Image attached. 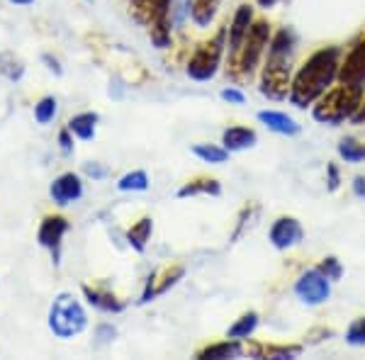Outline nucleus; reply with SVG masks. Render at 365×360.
I'll return each mask as SVG.
<instances>
[{
	"instance_id": "7c9ffc66",
	"label": "nucleus",
	"mask_w": 365,
	"mask_h": 360,
	"mask_svg": "<svg viewBox=\"0 0 365 360\" xmlns=\"http://www.w3.org/2000/svg\"><path fill=\"white\" fill-rule=\"evenodd\" d=\"M83 173L93 180H103V178H108L110 170L98 161H88V163H83Z\"/></svg>"
},
{
	"instance_id": "e433bc0d",
	"label": "nucleus",
	"mask_w": 365,
	"mask_h": 360,
	"mask_svg": "<svg viewBox=\"0 0 365 360\" xmlns=\"http://www.w3.org/2000/svg\"><path fill=\"white\" fill-rule=\"evenodd\" d=\"M353 192L361 200H365V175H356V178H353Z\"/></svg>"
},
{
	"instance_id": "aec40b11",
	"label": "nucleus",
	"mask_w": 365,
	"mask_h": 360,
	"mask_svg": "<svg viewBox=\"0 0 365 360\" xmlns=\"http://www.w3.org/2000/svg\"><path fill=\"white\" fill-rule=\"evenodd\" d=\"M220 0H190V17L197 27H207L217 15Z\"/></svg>"
},
{
	"instance_id": "1a4fd4ad",
	"label": "nucleus",
	"mask_w": 365,
	"mask_h": 360,
	"mask_svg": "<svg viewBox=\"0 0 365 360\" xmlns=\"http://www.w3.org/2000/svg\"><path fill=\"white\" fill-rule=\"evenodd\" d=\"M49 197L54 200L58 207H66V205H73L76 200L83 197V180H81L78 173H61L54 182L49 185Z\"/></svg>"
},
{
	"instance_id": "7ed1b4c3",
	"label": "nucleus",
	"mask_w": 365,
	"mask_h": 360,
	"mask_svg": "<svg viewBox=\"0 0 365 360\" xmlns=\"http://www.w3.org/2000/svg\"><path fill=\"white\" fill-rule=\"evenodd\" d=\"M88 326V314L83 304L68 292H61L49 307V329L58 339H73Z\"/></svg>"
},
{
	"instance_id": "dca6fc26",
	"label": "nucleus",
	"mask_w": 365,
	"mask_h": 360,
	"mask_svg": "<svg viewBox=\"0 0 365 360\" xmlns=\"http://www.w3.org/2000/svg\"><path fill=\"white\" fill-rule=\"evenodd\" d=\"M83 294H86L88 304L96 307L100 312H108V314H120L127 307L122 299H117L115 294H110L105 290H96V287H91V285H83Z\"/></svg>"
},
{
	"instance_id": "f8f14e48",
	"label": "nucleus",
	"mask_w": 365,
	"mask_h": 360,
	"mask_svg": "<svg viewBox=\"0 0 365 360\" xmlns=\"http://www.w3.org/2000/svg\"><path fill=\"white\" fill-rule=\"evenodd\" d=\"M251 25H253V8L239 5V10L234 13L232 25H229V54H234L239 49L241 42L246 39V34H249Z\"/></svg>"
},
{
	"instance_id": "412c9836",
	"label": "nucleus",
	"mask_w": 365,
	"mask_h": 360,
	"mask_svg": "<svg viewBox=\"0 0 365 360\" xmlns=\"http://www.w3.org/2000/svg\"><path fill=\"white\" fill-rule=\"evenodd\" d=\"M192 195H222V185L220 180L212 178H202V180H192L187 185H182L178 190V197H192Z\"/></svg>"
},
{
	"instance_id": "4468645a",
	"label": "nucleus",
	"mask_w": 365,
	"mask_h": 360,
	"mask_svg": "<svg viewBox=\"0 0 365 360\" xmlns=\"http://www.w3.org/2000/svg\"><path fill=\"white\" fill-rule=\"evenodd\" d=\"M258 120L266 125L270 132L275 134H285V137H295L299 132V125L295 120H292L290 115H285V112H275V110H263L258 112Z\"/></svg>"
},
{
	"instance_id": "a878e982",
	"label": "nucleus",
	"mask_w": 365,
	"mask_h": 360,
	"mask_svg": "<svg viewBox=\"0 0 365 360\" xmlns=\"http://www.w3.org/2000/svg\"><path fill=\"white\" fill-rule=\"evenodd\" d=\"M149 187V175L144 170H132V173L122 175L117 180V190L120 192H144Z\"/></svg>"
},
{
	"instance_id": "6e6552de",
	"label": "nucleus",
	"mask_w": 365,
	"mask_h": 360,
	"mask_svg": "<svg viewBox=\"0 0 365 360\" xmlns=\"http://www.w3.org/2000/svg\"><path fill=\"white\" fill-rule=\"evenodd\" d=\"M68 229H71V224H68L66 217H61V215L44 217L42 224H39V229H37L39 246L46 251H51L56 265H58V258H61V241H63V236L68 234Z\"/></svg>"
},
{
	"instance_id": "c756f323",
	"label": "nucleus",
	"mask_w": 365,
	"mask_h": 360,
	"mask_svg": "<svg viewBox=\"0 0 365 360\" xmlns=\"http://www.w3.org/2000/svg\"><path fill=\"white\" fill-rule=\"evenodd\" d=\"M319 270L324 275L329 277V280H339L341 275H344V268H341V263H339V258H334V256H329V258H324V261L319 263Z\"/></svg>"
},
{
	"instance_id": "473e14b6",
	"label": "nucleus",
	"mask_w": 365,
	"mask_h": 360,
	"mask_svg": "<svg viewBox=\"0 0 365 360\" xmlns=\"http://www.w3.org/2000/svg\"><path fill=\"white\" fill-rule=\"evenodd\" d=\"M222 100H227V103H232V105H244V93L237 91V88H225V91L220 93Z\"/></svg>"
},
{
	"instance_id": "58836bf2",
	"label": "nucleus",
	"mask_w": 365,
	"mask_h": 360,
	"mask_svg": "<svg viewBox=\"0 0 365 360\" xmlns=\"http://www.w3.org/2000/svg\"><path fill=\"white\" fill-rule=\"evenodd\" d=\"M13 5H20V8H27V5H32L34 0H10Z\"/></svg>"
},
{
	"instance_id": "bb28decb",
	"label": "nucleus",
	"mask_w": 365,
	"mask_h": 360,
	"mask_svg": "<svg viewBox=\"0 0 365 360\" xmlns=\"http://www.w3.org/2000/svg\"><path fill=\"white\" fill-rule=\"evenodd\" d=\"M192 153L197 158H202L205 163H225L229 158V151L225 146H217V144H195L192 146Z\"/></svg>"
},
{
	"instance_id": "c9c22d12",
	"label": "nucleus",
	"mask_w": 365,
	"mask_h": 360,
	"mask_svg": "<svg viewBox=\"0 0 365 360\" xmlns=\"http://www.w3.org/2000/svg\"><path fill=\"white\" fill-rule=\"evenodd\" d=\"M42 61L46 63V68H49L54 76H61V73H63V68H61V63H58V58H56V56L44 54V56H42Z\"/></svg>"
},
{
	"instance_id": "f03ea898",
	"label": "nucleus",
	"mask_w": 365,
	"mask_h": 360,
	"mask_svg": "<svg viewBox=\"0 0 365 360\" xmlns=\"http://www.w3.org/2000/svg\"><path fill=\"white\" fill-rule=\"evenodd\" d=\"M363 103V83H341L336 88H329L324 96L314 103L317 122L322 125H341L346 120H353Z\"/></svg>"
},
{
	"instance_id": "b1692460",
	"label": "nucleus",
	"mask_w": 365,
	"mask_h": 360,
	"mask_svg": "<svg viewBox=\"0 0 365 360\" xmlns=\"http://www.w3.org/2000/svg\"><path fill=\"white\" fill-rule=\"evenodd\" d=\"M302 348L299 346H253L251 353L256 358H275V360H285V358H297Z\"/></svg>"
},
{
	"instance_id": "393cba45",
	"label": "nucleus",
	"mask_w": 365,
	"mask_h": 360,
	"mask_svg": "<svg viewBox=\"0 0 365 360\" xmlns=\"http://www.w3.org/2000/svg\"><path fill=\"white\" fill-rule=\"evenodd\" d=\"M339 156L344 158L346 163H361L365 161V144H361L358 139L353 137H346L339 141Z\"/></svg>"
},
{
	"instance_id": "20e7f679",
	"label": "nucleus",
	"mask_w": 365,
	"mask_h": 360,
	"mask_svg": "<svg viewBox=\"0 0 365 360\" xmlns=\"http://www.w3.org/2000/svg\"><path fill=\"white\" fill-rule=\"evenodd\" d=\"M270 44V25L263 20L253 22L246 39L241 42V46L232 54V73L239 78H246L256 71L258 61H261L263 51Z\"/></svg>"
},
{
	"instance_id": "2f4dec72",
	"label": "nucleus",
	"mask_w": 365,
	"mask_h": 360,
	"mask_svg": "<svg viewBox=\"0 0 365 360\" xmlns=\"http://www.w3.org/2000/svg\"><path fill=\"white\" fill-rule=\"evenodd\" d=\"M58 149H61L63 156H71V153H73V134H71L68 127L58 132Z\"/></svg>"
},
{
	"instance_id": "a211bd4d",
	"label": "nucleus",
	"mask_w": 365,
	"mask_h": 360,
	"mask_svg": "<svg viewBox=\"0 0 365 360\" xmlns=\"http://www.w3.org/2000/svg\"><path fill=\"white\" fill-rule=\"evenodd\" d=\"M100 117L98 112H81V115H73L68 120V129L73 137H78L81 141H91L96 137V127H98Z\"/></svg>"
},
{
	"instance_id": "f3484780",
	"label": "nucleus",
	"mask_w": 365,
	"mask_h": 360,
	"mask_svg": "<svg viewBox=\"0 0 365 360\" xmlns=\"http://www.w3.org/2000/svg\"><path fill=\"white\" fill-rule=\"evenodd\" d=\"M244 353V346H241L239 339H229V341H220V344H212L207 348L197 353L200 360H225V358H239Z\"/></svg>"
},
{
	"instance_id": "2eb2a0df",
	"label": "nucleus",
	"mask_w": 365,
	"mask_h": 360,
	"mask_svg": "<svg viewBox=\"0 0 365 360\" xmlns=\"http://www.w3.org/2000/svg\"><path fill=\"white\" fill-rule=\"evenodd\" d=\"M256 132L249 127H229L225 129V134H222V146L232 153V151H244V149H251V146H256Z\"/></svg>"
},
{
	"instance_id": "4be33fe9",
	"label": "nucleus",
	"mask_w": 365,
	"mask_h": 360,
	"mask_svg": "<svg viewBox=\"0 0 365 360\" xmlns=\"http://www.w3.org/2000/svg\"><path fill=\"white\" fill-rule=\"evenodd\" d=\"M256 326H258V314H256V312H246L244 317H239L237 322L229 326L227 336H229V339L244 341V339H249L253 331H256Z\"/></svg>"
},
{
	"instance_id": "ddd939ff",
	"label": "nucleus",
	"mask_w": 365,
	"mask_h": 360,
	"mask_svg": "<svg viewBox=\"0 0 365 360\" xmlns=\"http://www.w3.org/2000/svg\"><path fill=\"white\" fill-rule=\"evenodd\" d=\"M182 275H185V270L175 265V268H168L166 273H163V280L156 285V273H151V275H149V282H146V290H144V294H141L139 302H141V304H146V302H151L154 297H158V294H166V292L170 290V287H173L175 282L180 280Z\"/></svg>"
},
{
	"instance_id": "ea45409f",
	"label": "nucleus",
	"mask_w": 365,
	"mask_h": 360,
	"mask_svg": "<svg viewBox=\"0 0 365 360\" xmlns=\"http://www.w3.org/2000/svg\"><path fill=\"white\" fill-rule=\"evenodd\" d=\"M258 3H261V5H263V8H270V5H273V3H275V0H258Z\"/></svg>"
},
{
	"instance_id": "72a5a7b5",
	"label": "nucleus",
	"mask_w": 365,
	"mask_h": 360,
	"mask_svg": "<svg viewBox=\"0 0 365 360\" xmlns=\"http://www.w3.org/2000/svg\"><path fill=\"white\" fill-rule=\"evenodd\" d=\"M96 336L100 339V344H108V341H113L115 336H117V329H115V326H110V324H100Z\"/></svg>"
},
{
	"instance_id": "cd10ccee",
	"label": "nucleus",
	"mask_w": 365,
	"mask_h": 360,
	"mask_svg": "<svg viewBox=\"0 0 365 360\" xmlns=\"http://www.w3.org/2000/svg\"><path fill=\"white\" fill-rule=\"evenodd\" d=\"M56 112H58L56 98L46 96V98L39 100L37 105H34V120H37L39 125H51V122L56 120Z\"/></svg>"
},
{
	"instance_id": "c85d7f7f",
	"label": "nucleus",
	"mask_w": 365,
	"mask_h": 360,
	"mask_svg": "<svg viewBox=\"0 0 365 360\" xmlns=\"http://www.w3.org/2000/svg\"><path fill=\"white\" fill-rule=\"evenodd\" d=\"M346 341H349L351 346H365V317L356 319V322L349 326V331H346Z\"/></svg>"
},
{
	"instance_id": "4c0bfd02",
	"label": "nucleus",
	"mask_w": 365,
	"mask_h": 360,
	"mask_svg": "<svg viewBox=\"0 0 365 360\" xmlns=\"http://www.w3.org/2000/svg\"><path fill=\"white\" fill-rule=\"evenodd\" d=\"M353 125H365V100L361 103V108H358L356 115H353Z\"/></svg>"
},
{
	"instance_id": "423d86ee",
	"label": "nucleus",
	"mask_w": 365,
	"mask_h": 360,
	"mask_svg": "<svg viewBox=\"0 0 365 360\" xmlns=\"http://www.w3.org/2000/svg\"><path fill=\"white\" fill-rule=\"evenodd\" d=\"M290 58L268 56L261 78V93L270 100H285L290 96Z\"/></svg>"
},
{
	"instance_id": "a19ab883",
	"label": "nucleus",
	"mask_w": 365,
	"mask_h": 360,
	"mask_svg": "<svg viewBox=\"0 0 365 360\" xmlns=\"http://www.w3.org/2000/svg\"><path fill=\"white\" fill-rule=\"evenodd\" d=\"M86 3H93V0H86Z\"/></svg>"
},
{
	"instance_id": "f704fd0d",
	"label": "nucleus",
	"mask_w": 365,
	"mask_h": 360,
	"mask_svg": "<svg viewBox=\"0 0 365 360\" xmlns=\"http://www.w3.org/2000/svg\"><path fill=\"white\" fill-rule=\"evenodd\" d=\"M327 173H329V190H339V182H341V178H339V168L334 166V163H329L327 166Z\"/></svg>"
},
{
	"instance_id": "6ab92c4d",
	"label": "nucleus",
	"mask_w": 365,
	"mask_h": 360,
	"mask_svg": "<svg viewBox=\"0 0 365 360\" xmlns=\"http://www.w3.org/2000/svg\"><path fill=\"white\" fill-rule=\"evenodd\" d=\"M151 232H154V222H151V217H144L137 224H132V229L127 232V244L137 253H144L146 244L151 239Z\"/></svg>"
},
{
	"instance_id": "5701e85b",
	"label": "nucleus",
	"mask_w": 365,
	"mask_h": 360,
	"mask_svg": "<svg viewBox=\"0 0 365 360\" xmlns=\"http://www.w3.org/2000/svg\"><path fill=\"white\" fill-rule=\"evenodd\" d=\"M0 73L8 81H20L25 76V61L17 58L13 51H0Z\"/></svg>"
},
{
	"instance_id": "9b49d317",
	"label": "nucleus",
	"mask_w": 365,
	"mask_h": 360,
	"mask_svg": "<svg viewBox=\"0 0 365 360\" xmlns=\"http://www.w3.org/2000/svg\"><path fill=\"white\" fill-rule=\"evenodd\" d=\"M341 83H365V39L349 51L339 68Z\"/></svg>"
},
{
	"instance_id": "0eeeda50",
	"label": "nucleus",
	"mask_w": 365,
	"mask_h": 360,
	"mask_svg": "<svg viewBox=\"0 0 365 360\" xmlns=\"http://www.w3.org/2000/svg\"><path fill=\"white\" fill-rule=\"evenodd\" d=\"M295 294L304 304H312V307L322 304V302H327L329 294H331V280H329L319 268L307 270V273H302L297 277Z\"/></svg>"
},
{
	"instance_id": "9d476101",
	"label": "nucleus",
	"mask_w": 365,
	"mask_h": 360,
	"mask_svg": "<svg viewBox=\"0 0 365 360\" xmlns=\"http://www.w3.org/2000/svg\"><path fill=\"white\" fill-rule=\"evenodd\" d=\"M302 236L304 232L295 217H278V220L273 222V227H270V244L280 251L297 246L299 241H302Z\"/></svg>"
},
{
	"instance_id": "39448f33",
	"label": "nucleus",
	"mask_w": 365,
	"mask_h": 360,
	"mask_svg": "<svg viewBox=\"0 0 365 360\" xmlns=\"http://www.w3.org/2000/svg\"><path fill=\"white\" fill-rule=\"evenodd\" d=\"M225 39H227V29H220L210 42L197 46L195 54L187 61V76H190L192 81L215 78L217 68H220V61H222V54H225Z\"/></svg>"
},
{
	"instance_id": "f257e3e1",
	"label": "nucleus",
	"mask_w": 365,
	"mask_h": 360,
	"mask_svg": "<svg viewBox=\"0 0 365 360\" xmlns=\"http://www.w3.org/2000/svg\"><path fill=\"white\" fill-rule=\"evenodd\" d=\"M341 68V49L339 46H327V49L314 51L307 61L302 63V68L297 71V76L290 83V103L297 108H307V105L317 103L324 93L331 88L334 81L339 78Z\"/></svg>"
}]
</instances>
